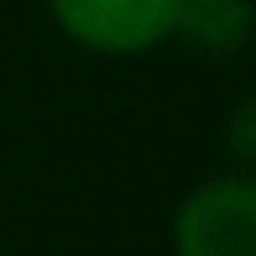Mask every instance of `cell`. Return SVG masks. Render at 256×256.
Segmentation results:
<instances>
[{
	"label": "cell",
	"instance_id": "6da1fadb",
	"mask_svg": "<svg viewBox=\"0 0 256 256\" xmlns=\"http://www.w3.org/2000/svg\"><path fill=\"white\" fill-rule=\"evenodd\" d=\"M178 256H256V178H209L172 225Z\"/></svg>",
	"mask_w": 256,
	"mask_h": 256
},
{
	"label": "cell",
	"instance_id": "7a4b0ae2",
	"mask_svg": "<svg viewBox=\"0 0 256 256\" xmlns=\"http://www.w3.org/2000/svg\"><path fill=\"white\" fill-rule=\"evenodd\" d=\"M52 16L94 52H146L172 37L178 0H52Z\"/></svg>",
	"mask_w": 256,
	"mask_h": 256
},
{
	"label": "cell",
	"instance_id": "3957f363",
	"mask_svg": "<svg viewBox=\"0 0 256 256\" xmlns=\"http://www.w3.org/2000/svg\"><path fill=\"white\" fill-rule=\"evenodd\" d=\"M172 32L204 58H230L251 42L256 6L251 0H178Z\"/></svg>",
	"mask_w": 256,
	"mask_h": 256
},
{
	"label": "cell",
	"instance_id": "277c9868",
	"mask_svg": "<svg viewBox=\"0 0 256 256\" xmlns=\"http://www.w3.org/2000/svg\"><path fill=\"white\" fill-rule=\"evenodd\" d=\"M230 152H236V162L256 168V100H246L230 115Z\"/></svg>",
	"mask_w": 256,
	"mask_h": 256
}]
</instances>
